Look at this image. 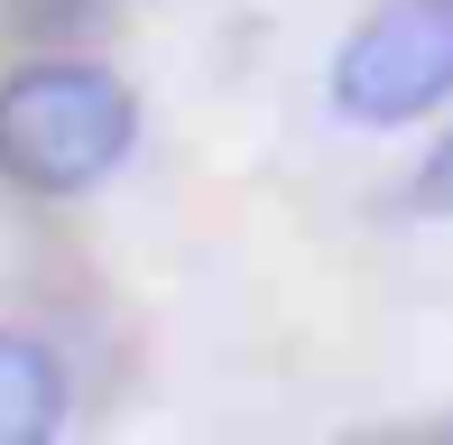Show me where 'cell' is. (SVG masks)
I'll return each instance as SVG.
<instances>
[{
  "mask_svg": "<svg viewBox=\"0 0 453 445\" xmlns=\"http://www.w3.org/2000/svg\"><path fill=\"white\" fill-rule=\"evenodd\" d=\"M130 139H139V103L111 66L47 56L0 84V176L28 195H93L130 158Z\"/></svg>",
  "mask_w": 453,
  "mask_h": 445,
  "instance_id": "6da1fadb",
  "label": "cell"
},
{
  "mask_svg": "<svg viewBox=\"0 0 453 445\" xmlns=\"http://www.w3.org/2000/svg\"><path fill=\"white\" fill-rule=\"evenodd\" d=\"M453 93V0H380L334 56V112L361 130H407Z\"/></svg>",
  "mask_w": 453,
  "mask_h": 445,
  "instance_id": "7a4b0ae2",
  "label": "cell"
},
{
  "mask_svg": "<svg viewBox=\"0 0 453 445\" xmlns=\"http://www.w3.org/2000/svg\"><path fill=\"white\" fill-rule=\"evenodd\" d=\"M65 427V362L37 334L0 325V445H47Z\"/></svg>",
  "mask_w": 453,
  "mask_h": 445,
  "instance_id": "3957f363",
  "label": "cell"
},
{
  "mask_svg": "<svg viewBox=\"0 0 453 445\" xmlns=\"http://www.w3.org/2000/svg\"><path fill=\"white\" fill-rule=\"evenodd\" d=\"M417 195H426V205H444V214H453V130H444V149L426 158V176H417Z\"/></svg>",
  "mask_w": 453,
  "mask_h": 445,
  "instance_id": "277c9868",
  "label": "cell"
},
{
  "mask_svg": "<svg viewBox=\"0 0 453 445\" xmlns=\"http://www.w3.org/2000/svg\"><path fill=\"white\" fill-rule=\"evenodd\" d=\"M444 436H453V418H444Z\"/></svg>",
  "mask_w": 453,
  "mask_h": 445,
  "instance_id": "5b68a950",
  "label": "cell"
}]
</instances>
